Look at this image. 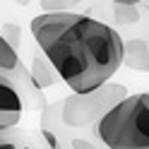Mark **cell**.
I'll return each instance as SVG.
<instances>
[{
  "label": "cell",
  "instance_id": "10",
  "mask_svg": "<svg viewBox=\"0 0 149 149\" xmlns=\"http://www.w3.org/2000/svg\"><path fill=\"white\" fill-rule=\"evenodd\" d=\"M139 12L135 10V5H116V19L118 22H135Z\"/></svg>",
  "mask_w": 149,
  "mask_h": 149
},
{
  "label": "cell",
  "instance_id": "12",
  "mask_svg": "<svg viewBox=\"0 0 149 149\" xmlns=\"http://www.w3.org/2000/svg\"><path fill=\"white\" fill-rule=\"evenodd\" d=\"M111 3H116V5H137L142 0H111Z\"/></svg>",
  "mask_w": 149,
  "mask_h": 149
},
{
  "label": "cell",
  "instance_id": "8",
  "mask_svg": "<svg viewBox=\"0 0 149 149\" xmlns=\"http://www.w3.org/2000/svg\"><path fill=\"white\" fill-rule=\"evenodd\" d=\"M77 3V0H41V7L46 12H65Z\"/></svg>",
  "mask_w": 149,
  "mask_h": 149
},
{
  "label": "cell",
  "instance_id": "3",
  "mask_svg": "<svg viewBox=\"0 0 149 149\" xmlns=\"http://www.w3.org/2000/svg\"><path fill=\"white\" fill-rule=\"evenodd\" d=\"M127 96L125 84H116V82H106L94 91L87 94H77L72 91L68 99L60 104V120L68 127H84V125H96L101 118L113 106Z\"/></svg>",
  "mask_w": 149,
  "mask_h": 149
},
{
  "label": "cell",
  "instance_id": "13",
  "mask_svg": "<svg viewBox=\"0 0 149 149\" xmlns=\"http://www.w3.org/2000/svg\"><path fill=\"white\" fill-rule=\"evenodd\" d=\"M15 3H19V5H29V0H15Z\"/></svg>",
  "mask_w": 149,
  "mask_h": 149
},
{
  "label": "cell",
  "instance_id": "4",
  "mask_svg": "<svg viewBox=\"0 0 149 149\" xmlns=\"http://www.w3.org/2000/svg\"><path fill=\"white\" fill-rule=\"evenodd\" d=\"M43 106V94L39 87L24 84V82L0 72V111H19Z\"/></svg>",
  "mask_w": 149,
  "mask_h": 149
},
{
  "label": "cell",
  "instance_id": "11",
  "mask_svg": "<svg viewBox=\"0 0 149 149\" xmlns=\"http://www.w3.org/2000/svg\"><path fill=\"white\" fill-rule=\"evenodd\" d=\"M3 29H5V31H3V36H5V39H7V41H10L15 48H17V46H19V26H17V24H5Z\"/></svg>",
  "mask_w": 149,
  "mask_h": 149
},
{
  "label": "cell",
  "instance_id": "6",
  "mask_svg": "<svg viewBox=\"0 0 149 149\" xmlns=\"http://www.w3.org/2000/svg\"><path fill=\"white\" fill-rule=\"evenodd\" d=\"M123 63L132 70H142L149 72V43L142 39H130L125 41V55Z\"/></svg>",
  "mask_w": 149,
  "mask_h": 149
},
{
  "label": "cell",
  "instance_id": "14",
  "mask_svg": "<svg viewBox=\"0 0 149 149\" xmlns=\"http://www.w3.org/2000/svg\"><path fill=\"white\" fill-rule=\"evenodd\" d=\"M19 149H34V147H31V144H22Z\"/></svg>",
  "mask_w": 149,
  "mask_h": 149
},
{
  "label": "cell",
  "instance_id": "5",
  "mask_svg": "<svg viewBox=\"0 0 149 149\" xmlns=\"http://www.w3.org/2000/svg\"><path fill=\"white\" fill-rule=\"evenodd\" d=\"M29 74H31V82H34L39 89L51 87V84H55V82H63V79H60V74L55 72V68L51 65V60L46 58V53H43V51H39V53L34 55Z\"/></svg>",
  "mask_w": 149,
  "mask_h": 149
},
{
  "label": "cell",
  "instance_id": "2",
  "mask_svg": "<svg viewBox=\"0 0 149 149\" xmlns=\"http://www.w3.org/2000/svg\"><path fill=\"white\" fill-rule=\"evenodd\" d=\"M108 149H149V91L127 94L96 123Z\"/></svg>",
  "mask_w": 149,
  "mask_h": 149
},
{
  "label": "cell",
  "instance_id": "1",
  "mask_svg": "<svg viewBox=\"0 0 149 149\" xmlns=\"http://www.w3.org/2000/svg\"><path fill=\"white\" fill-rule=\"evenodd\" d=\"M31 34L60 79L77 94L94 91L118 72L125 41L104 22L77 12H43L31 19Z\"/></svg>",
  "mask_w": 149,
  "mask_h": 149
},
{
  "label": "cell",
  "instance_id": "7",
  "mask_svg": "<svg viewBox=\"0 0 149 149\" xmlns=\"http://www.w3.org/2000/svg\"><path fill=\"white\" fill-rule=\"evenodd\" d=\"M22 120V113L19 111H0V130H10V127H17Z\"/></svg>",
  "mask_w": 149,
  "mask_h": 149
},
{
  "label": "cell",
  "instance_id": "9",
  "mask_svg": "<svg viewBox=\"0 0 149 149\" xmlns=\"http://www.w3.org/2000/svg\"><path fill=\"white\" fill-rule=\"evenodd\" d=\"M19 132H17V127H10L7 132L0 137V149H19L22 144H19Z\"/></svg>",
  "mask_w": 149,
  "mask_h": 149
}]
</instances>
